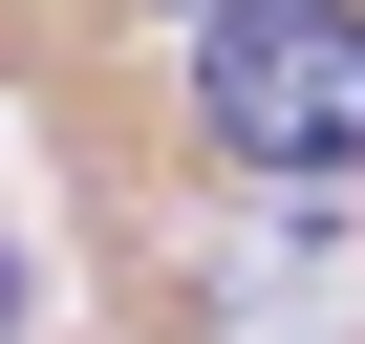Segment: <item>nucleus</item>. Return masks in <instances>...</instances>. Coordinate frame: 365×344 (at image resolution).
Returning a JSON list of instances; mask_svg holds the SVG:
<instances>
[{
    "label": "nucleus",
    "instance_id": "f257e3e1",
    "mask_svg": "<svg viewBox=\"0 0 365 344\" xmlns=\"http://www.w3.org/2000/svg\"><path fill=\"white\" fill-rule=\"evenodd\" d=\"M194 129L279 194L365 172V0H194Z\"/></svg>",
    "mask_w": 365,
    "mask_h": 344
},
{
    "label": "nucleus",
    "instance_id": "f03ea898",
    "mask_svg": "<svg viewBox=\"0 0 365 344\" xmlns=\"http://www.w3.org/2000/svg\"><path fill=\"white\" fill-rule=\"evenodd\" d=\"M0 323H22V280H0Z\"/></svg>",
    "mask_w": 365,
    "mask_h": 344
},
{
    "label": "nucleus",
    "instance_id": "7ed1b4c3",
    "mask_svg": "<svg viewBox=\"0 0 365 344\" xmlns=\"http://www.w3.org/2000/svg\"><path fill=\"white\" fill-rule=\"evenodd\" d=\"M172 22H194V0H172Z\"/></svg>",
    "mask_w": 365,
    "mask_h": 344
}]
</instances>
